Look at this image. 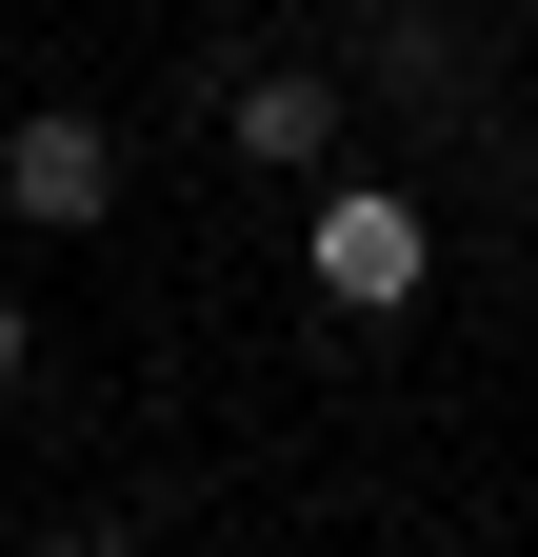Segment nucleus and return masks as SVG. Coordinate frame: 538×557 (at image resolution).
<instances>
[{
  "label": "nucleus",
  "instance_id": "7ed1b4c3",
  "mask_svg": "<svg viewBox=\"0 0 538 557\" xmlns=\"http://www.w3.org/2000/svg\"><path fill=\"white\" fill-rule=\"evenodd\" d=\"M220 120H240V160H280V180H299V160H340V100H319V81H240Z\"/></svg>",
  "mask_w": 538,
  "mask_h": 557
},
{
  "label": "nucleus",
  "instance_id": "f03ea898",
  "mask_svg": "<svg viewBox=\"0 0 538 557\" xmlns=\"http://www.w3.org/2000/svg\"><path fill=\"white\" fill-rule=\"evenodd\" d=\"M0 199H21L40 239H100V220H120V139H100L81 100H40V120H0Z\"/></svg>",
  "mask_w": 538,
  "mask_h": 557
},
{
  "label": "nucleus",
  "instance_id": "20e7f679",
  "mask_svg": "<svg viewBox=\"0 0 538 557\" xmlns=\"http://www.w3.org/2000/svg\"><path fill=\"white\" fill-rule=\"evenodd\" d=\"M40 557H140V537H120V518H60V537H40Z\"/></svg>",
  "mask_w": 538,
  "mask_h": 557
},
{
  "label": "nucleus",
  "instance_id": "39448f33",
  "mask_svg": "<svg viewBox=\"0 0 538 557\" xmlns=\"http://www.w3.org/2000/svg\"><path fill=\"white\" fill-rule=\"evenodd\" d=\"M21 359H40V319H21V299H0V379H21Z\"/></svg>",
  "mask_w": 538,
  "mask_h": 557
},
{
  "label": "nucleus",
  "instance_id": "f257e3e1",
  "mask_svg": "<svg viewBox=\"0 0 538 557\" xmlns=\"http://www.w3.org/2000/svg\"><path fill=\"white\" fill-rule=\"evenodd\" d=\"M419 199H399V180H340V199H319V220H299V278H319V299H340V319H399V299H419Z\"/></svg>",
  "mask_w": 538,
  "mask_h": 557
}]
</instances>
